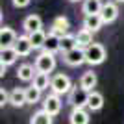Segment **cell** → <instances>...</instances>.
<instances>
[{
  "label": "cell",
  "instance_id": "cell-1",
  "mask_svg": "<svg viewBox=\"0 0 124 124\" xmlns=\"http://www.w3.org/2000/svg\"><path fill=\"white\" fill-rule=\"evenodd\" d=\"M50 91L57 96H61V94H69L72 91V82H70V78L67 74L63 72H57L52 76V83H50Z\"/></svg>",
  "mask_w": 124,
  "mask_h": 124
},
{
  "label": "cell",
  "instance_id": "cell-2",
  "mask_svg": "<svg viewBox=\"0 0 124 124\" xmlns=\"http://www.w3.org/2000/svg\"><path fill=\"white\" fill-rule=\"evenodd\" d=\"M106 57H108V52H106L104 45H100V43H93L91 46L85 48V63H89L91 67L104 63Z\"/></svg>",
  "mask_w": 124,
  "mask_h": 124
},
{
  "label": "cell",
  "instance_id": "cell-3",
  "mask_svg": "<svg viewBox=\"0 0 124 124\" xmlns=\"http://www.w3.org/2000/svg\"><path fill=\"white\" fill-rule=\"evenodd\" d=\"M33 65H35V70H37V72L50 74V72H54V69H56L57 61H56V56H54V54L43 50L41 54L35 57V63H33Z\"/></svg>",
  "mask_w": 124,
  "mask_h": 124
},
{
  "label": "cell",
  "instance_id": "cell-4",
  "mask_svg": "<svg viewBox=\"0 0 124 124\" xmlns=\"http://www.w3.org/2000/svg\"><path fill=\"white\" fill-rule=\"evenodd\" d=\"M87 100H89V93L85 89H82L80 85H78V87H72V91L69 93V104L72 106V109L87 108Z\"/></svg>",
  "mask_w": 124,
  "mask_h": 124
},
{
  "label": "cell",
  "instance_id": "cell-5",
  "mask_svg": "<svg viewBox=\"0 0 124 124\" xmlns=\"http://www.w3.org/2000/svg\"><path fill=\"white\" fill-rule=\"evenodd\" d=\"M61 106H63L61 98H59L57 94H54V93L46 94V96H45V100H43V109H45L48 115H52V117L59 115V111H61Z\"/></svg>",
  "mask_w": 124,
  "mask_h": 124
},
{
  "label": "cell",
  "instance_id": "cell-6",
  "mask_svg": "<svg viewBox=\"0 0 124 124\" xmlns=\"http://www.w3.org/2000/svg\"><path fill=\"white\" fill-rule=\"evenodd\" d=\"M63 61L67 63L69 67H80L82 63H85V48H74V50L63 54Z\"/></svg>",
  "mask_w": 124,
  "mask_h": 124
},
{
  "label": "cell",
  "instance_id": "cell-7",
  "mask_svg": "<svg viewBox=\"0 0 124 124\" xmlns=\"http://www.w3.org/2000/svg\"><path fill=\"white\" fill-rule=\"evenodd\" d=\"M100 17H102L104 24H111V22L117 21V17H119V6L115 4V2H106L100 11Z\"/></svg>",
  "mask_w": 124,
  "mask_h": 124
},
{
  "label": "cell",
  "instance_id": "cell-8",
  "mask_svg": "<svg viewBox=\"0 0 124 124\" xmlns=\"http://www.w3.org/2000/svg\"><path fill=\"white\" fill-rule=\"evenodd\" d=\"M17 39H19V35H17V31L13 30V28L2 26V30H0V45H2V48L15 46Z\"/></svg>",
  "mask_w": 124,
  "mask_h": 124
},
{
  "label": "cell",
  "instance_id": "cell-9",
  "mask_svg": "<svg viewBox=\"0 0 124 124\" xmlns=\"http://www.w3.org/2000/svg\"><path fill=\"white\" fill-rule=\"evenodd\" d=\"M69 28H70L69 19H67V17H63V15H59V17L54 19V22H52L50 33H56V35L63 37V35H67V33H69Z\"/></svg>",
  "mask_w": 124,
  "mask_h": 124
},
{
  "label": "cell",
  "instance_id": "cell-10",
  "mask_svg": "<svg viewBox=\"0 0 124 124\" xmlns=\"http://www.w3.org/2000/svg\"><path fill=\"white\" fill-rule=\"evenodd\" d=\"M13 48L17 50V54H19L21 57L30 56L31 50H33V45H31V41H30V35H19V39H17V43H15Z\"/></svg>",
  "mask_w": 124,
  "mask_h": 124
},
{
  "label": "cell",
  "instance_id": "cell-11",
  "mask_svg": "<svg viewBox=\"0 0 124 124\" xmlns=\"http://www.w3.org/2000/svg\"><path fill=\"white\" fill-rule=\"evenodd\" d=\"M69 122L70 124H89L91 122V115L85 108H76L69 115Z\"/></svg>",
  "mask_w": 124,
  "mask_h": 124
},
{
  "label": "cell",
  "instance_id": "cell-12",
  "mask_svg": "<svg viewBox=\"0 0 124 124\" xmlns=\"http://www.w3.org/2000/svg\"><path fill=\"white\" fill-rule=\"evenodd\" d=\"M96 83H98V78H96V72H93V70L83 72L82 78H80V87L85 89L87 93H93L94 87H96Z\"/></svg>",
  "mask_w": 124,
  "mask_h": 124
},
{
  "label": "cell",
  "instance_id": "cell-13",
  "mask_svg": "<svg viewBox=\"0 0 124 124\" xmlns=\"http://www.w3.org/2000/svg\"><path fill=\"white\" fill-rule=\"evenodd\" d=\"M22 28H24L26 33H33L37 30H43V19L39 15H28L22 22Z\"/></svg>",
  "mask_w": 124,
  "mask_h": 124
},
{
  "label": "cell",
  "instance_id": "cell-14",
  "mask_svg": "<svg viewBox=\"0 0 124 124\" xmlns=\"http://www.w3.org/2000/svg\"><path fill=\"white\" fill-rule=\"evenodd\" d=\"M37 70H35V65H30V63H22L19 70H17V78L21 82H33Z\"/></svg>",
  "mask_w": 124,
  "mask_h": 124
},
{
  "label": "cell",
  "instance_id": "cell-15",
  "mask_svg": "<svg viewBox=\"0 0 124 124\" xmlns=\"http://www.w3.org/2000/svg\"><path fill=\"white\" fill-rule=\"evenodd\" d=\"M9 104L13 106V108H22V106H26V89L22 87H15L13 91L9 93Z\"/></svg>",
  "mask_w": 124,
  "mask_h": 124
},
{
  "label": "cell",
  "instance_id": "cell-16",
  "mask_svg": "<svg viewBox=\"0 0 124 124\" xmlns=\"http://www.w3.org/2000/svg\"><path fill=\"white\" fill-rule=\"evenodd\" d=\"M104 4L102 0H83V6H82V11L83 15H100V11H102Z\"/></svg>",
  "mask_w": 124,
  "mask_h": 124
},
{
  "label": "cell",
  "instance_id": "cell-17",
  "mask_svg": "<svg viewBox=\"0 0 124 124\" xmlns=\"http://www.w3.org/2000/svg\"><path fill=\"white\" fill-rule=\"evenodd\" d=\"M19 54H17V50L13 46H9V48H2L0 50V63L2 65H6V67H9V65H13V63L19 59Z\"/></svg>",
  "mask_w": 124,
  "mask_h": 124
},
{
  "label": "cell",
  "instance_id": "cell-18",
  "mask_svg": "<svg viewBox=\"0 0 124 124\" xmlns=\"http://www.w3.org/2000/svg\"><path fill=\"white\" fill-rule=\"evenodd\" d=\"M104 108V94L98 91L89 93V100H87V109L89 111H100Z\"/></svg>",
  "mask_w": 124,
  "mask_h": 124
},
{
  "label": "cell",
  "instance_id": "cell-19",
  "mask_svg": "<svg viewBox=\"0 0 124 124\" xmlns=\"http://www.w3.org/2000/svg\"><path fill=\"white\" fill-rule=\"evenodd\" d=\"M45 52H50V54H56V52H61V37L56 35V33H48L46 43H45Z\"/></svg>",
  "mask_w": 124,
  "mask_h": 124
},
{
  "label": "cell",
  "instance_id": "cell-20",
  "mask_svg": "<svg viewBox=\"0 0 124 124\" xmlns=\"http://www.w3.org/2000/svg\"><path fill=\"white\" fill-rule=\"evenodd\" d=\"M104 21H102V17L100 15H87V17H83V28L89 31H98L100 28H102Z\"/></svg>",
  "mask_w": 124,
  "mask_h": 124
},
{
  "label": "cell",
  "instance_id": "cell-21",
  "mask_svg": "<svg viewBox=\"0 0 124 124\" xmlns=\"http://www.w3.org/2000/svg\"><path fill=\"white\" fill-rule=\"evenodd\" d=\"M76 41H78V46L80 48H87L93 45V31L85 30V28H82V30H78L76 33Z\"/></svg>",
  "mask_w": 124,
  "mask_h": 124
},
{
  "label": "cell",
  "instance_id": "cell-22",
  "mask_svg": "<svg viewBox=\"0 0 124 124\" xmlns=\"http://www.w3.org/2000/svg\"><path fill=\"white\" fill-rule=\"evenodd\" d=\"M28 35H30V41L33 45V50L45 48V43H46V37H48V33H45V30H37L33 33H28Z\"/></svg>",
  "mask_w": 124,
  "mask_h": 124
},
{
  "label": "cell",
  "instance_id": "cell-23",
  "mask_svg": "<svg viewBox=\"0 0 124 124\" xmlns=\"http://www.w3.org/2000/svg\"><path fill=\"white\" fill-rule=\"evenodd\" d=\"M54 122V117L48 115L45 109H39L30 117V124H52Z\"/></svg>",
  "mask_w": 124,
  "mask_h": 124
},
{
  "label": "cell",
  "instance_id": "cell-24",
  "mask_svg": "<svg viewBox=\"0 0 124 124\" xmlns=\"http://www.w3.org/2000/svg\"><path fill=\"white\" fill-rule=\"evenodd\" d=\"M78 48V41H76V33H67V35L61 37V52L67 54V52Z\"/></svg>",
  "mask_w": 124,
  "mask_h": 124
},
{
  "label": "cell",
  "instance_id": "cell-25",
  "mask_svg": "<svg viewBox=\"0 0 124 124\" xmlns=\"http://www.w3.org/2000/svg\"><path fill=\"white\" fill-rule=\"evenodd\" d=\"M50 83H52V78H50V74L37 72V74H35V78H33V83H31V85H35L37 89L45 91V89H48V87H50Z\"/></svg>",
  "mask_w": 124,
  "mask_h": 124
},
{
  "label": "cell",
  "instance_id": "cell-26",
  "mask_svg": "<svg viewBox=\"0 0 124 124\" xmlns=\"http://www.w3.org/2000/svg\"><path fill=\"white\" fill-rule=\"evenodd\" d=\"M41 89H37L35 85H30V87H26V102L28 104H37L39 100H41Z\"/></svg>",
  "mask_w": 124,
  "mask_h": 124
},
{
  "label": "cell",
  "instance_id": "cell-27",
  "mask_svg": "<svg viewBox=\"0 0 124 124\" xmlns=\"http://www.w3.org/2000/svg\"><path fill=\"white\" fill-rule=\"evenodd\" d=\"M8 104H9V93L2 87L0 89V108H4V106H8Z\"/></svg>",
  "mask_w": 124,
  "mask_h": 124
},
{
  "label": "cell",
  "instance_id": "cell-28",
  "mask_svg": "<svg viewBox=\"0 0 124 124\" xmlns=\"http://www.w3.org/2000/svg\"><path fill=\"white\" fill-rule=\"evenodd\" d=\"M30 2H31V0H11V4L15 6V8H26Z\"/></svg>",
  "mask_w": 124,
  "mask_h": 124
},
{
  "label": "cell",
  "instance_id": "cell-29",
  "mask_svg": "<svg viewBox=\"0 0 124 124\" xmlns=\"http://www.w3.org/2000/svg\"><path fill=\"white\" fill-rule=\"evenodd\" d=\"M6 69H8V67H6V65H2V63H0V76H2V78L6 76Z\"/></svg>",
  "mask_w": 124,
  "mask_h": 124
},
{
  "label": "cell",
  "instance_id": "cell-30",
  "mask_svg": "<svg viewBox=\"0 0 124 124\" xmlns=\"http://www.w3.org/2000/svg\"><path fill=\"white\" fill-rule=\"evenodd\" d=\"M69 2H82V0H69Z\"/></svg>",
  "mask_w": 124,
  "mask_h": 124
},
{
  "label": "cell",
  "instance_id": "cell-31",
  "mask_svg": "<svg viewBox=\"0 0 124 124\" xmlns=\"http://www.w3.org/2000/svg\"><path fill=\"white\" fill-rule=\"evenodd\" d=\"M117 2H124V0H117Z\"/></svg>",
  "mask_w": 124,
  "mask_h": 124
}]
</instances>
